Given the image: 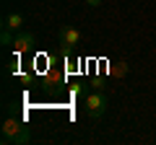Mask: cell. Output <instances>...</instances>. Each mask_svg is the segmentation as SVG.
<instances>
[{
    "label": "cell",
    "instance_id": "1",
    "mask_svg": "<svg viewBox=\"0 0 156 145\" xmlns=\"http://www.w3.org/2000/svg\"><path fill=\"white\" fill-rule=\"evenodd\" d=\"M0 132H3L0 135L3 145H26V143H31V130H29L26 119L16 112V106H8Z\"/></svg>",
    "mask_w": 156,
    "mask_h": 145
},
{
    "label": "cell",
    "instance_id": "2",
    "mask_svg": "<svg viewBox=\"0 0 156 145\" xmlns=\"http://www.w3.org/2000/svg\"><path fill=\"white\" fill-rule=\"evenodd\" d=\"M83 109L89 114V119H101L107 114V96L104 91H89L83 99Z\"/></svg>",
    "mask_w": 156,
    "mask_h": 145
},
{
    "label": "cell",
    "instance_id": "3",
    "mask_svg": "<svg viewBox=\"0 0 156 145\" xmlns=\"http://www.w3.org/2000/svg\"><path fill=\"white\" fill-rule=\"evenodd\" d=\"M60 44L62 49H76L78 44H81V31H78L76 26H60Z\"/></svg>",
    "mask_w": 156,
    "mask_h": 145
},
{
    "label": "cell",
    "instance_id": "4",
    "mask_svg": "<svg viewBox=\"0 0 156 145\" xmlns=\"http://www.w3.org/2000/svg\"><path fill=\"white\" fill-rule=\"evenodd\" d=\"M34 42H37V39H34V34H29V31H18L16 34V36H13V55H23V52H29V49H31V47H34Z\"/></svg>",
    "mask_w": 156,
    "mask_h": 145
},
{
    "label": "cell",
    "instance_id": "5",
    "mask_svg": "<svg viewBox=\"0 0 156 145\" xmlns=\"http://www.w3.org/2000/svg\"><path fill=\"white\" fill-rule=\"evenodd\" d=\"M0 29H8V31H13V34L23 31V16H21V13H16V11L5 13V16H3V23H0Z\"/></svg>",
    "mask_w": 156,
    "mask_h": 145
},
{
    "label": "cell",
    "instance_id": "6",
    "mask_svg": "<svg viewBox=\"0 0 156 145\" xmlns=\"http://www.w3.org/2000/svg\"><path fill=\"white\" fill-rule=\"evenodd\" d=\"M83 3H86L89 8H99V5H101V0H83Z\"/></svg>",
    "mask_w": 156,
    "mask_h": 145
},
{
    "label": "cell",
    "instance_id": "7",
    "mask_svg": "<svg viewBox=\"0 0 156 145\" xmlns=\"http://www.w3.org/2000/svg\"><path fill=\"white\" fill-rule=\"evenodd\" d=\"M115 72H117V75H125V72H128V67H125V62H120V67H115Z\"/></svg>",
    "mask_w": 156,
    "mask_h": 145
}]
</instances>
